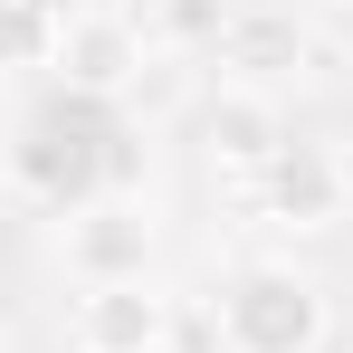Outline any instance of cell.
I'll use <instances>...</instances> for the list:
<instances>
[{
	"mask_svg": "<svg viewBox=\"0 0 353 353\" xmlns=\"http://www.w3.org/2000/svg\"><path fill=\"white\" fill-rule=\"evenodd\" d=\"M287 10H353V0H287Z\"/></svg>",
	"mask_w": 353,
	"mask_h": 353,
	"instance_id": "13",
	"label": "cell"
},
{
	"mask_svg": "<svg viewBox=\"0 0 353 353\" xmlns=\"http://www.w3.org/2000/svg\"><path fill=\"white\" fill-rule=\"evenodd\" d=\"M67 353H77V344H67Z\"/></svg>",
	"mask_w": 353,
	"mask_h": 353,
	"instance_id": "14",
	"label": "cell"
},
{
	"mask_svg": "<svg viewBox=\"0 0 353 353\" xmlns=\"http://www.w3.org/2000/svg\"><path fill=\"white\" fill-rule=\"evenodd\" d=\"M248 201H258L268 230H296V239L334 230V220L353 210V201H344V172H334V143H296V134H287V153L248 181Z\"/></svg>",
	"mask_w": 353,
	"mask_h": 353,
	"instance_id": "7",
	"label": "cell"
},
{
	"mask_svg": "<svg viewBox=\"0 0 353 353\" xmlns=\"http://www.w3.org/2000/svg\"><path fill=\"white\" fill-rule=\"evenodd\" d=\"M210 58L239 86H277V77H296V67L315 58V29H305V10H287V0H230V29H220Z\"/></svg>",
	"mask_w": 353,
	"mask_h": 353,
	"instance_id": "8",
	"label": "cell"
},
{
	"mask_svg": "<svg viewBox=\"0 0 353 353\" xmlns=\"http://www.w3.org/2000/svg\"><path fill=\"white\" fill-rule=\"evenodd\" d=\"M201 153H210V172L258 181L277 153H287V105H277V86H239V77H220V86L201 96Z\"/></svg>",
	"mask_w": 353,
	"mask_h": 353,
	"instance_id": "6",
	"label": "cell"
},
{
	"mask_svg": "<svg viewBox=\"0 0 353 353\" xmlns=\"http://www.w3.org/2000/svg\"><path fill=\"white\" fill-rule=\"evenodd\" d=\"M58 67V19L29 0H0V77H48Z\"/></svg>",
	"mask_w": 353,
	"mask_h": 353,
	"instance_id": "9",
	"label": "cell"
},
{
	"mask_svg": "<svg viewBox=\"0 0 353 353\" xmlns=\"http://www.w3.org/2000/svg\"><path fill=\"white\" fill-rule=\"evenodd\" d=\"M143 67H153V29L115 10V0H96V10H77L58 29V96H96V105H124L134 86H143Z\"/></svg>",
	"mask_w": 353,
	"mask_h": 353,
	"instance_id": "3",
	"label": "cell"
},
{
	"mask_svg": "<svg viewBox=\"0 0 353 353\" xmlns=\"http://www.w3.org/2000/svg\"><path fill=\"white\" fill-rule=\"evenodd\" d=\"M334 296L315 287L296 258H248L220 287V353H325Z\"/></svg>",
	"mask_w": 353,
	"mask_h": 353,
	"instance_id": "1",
	"label": "cell"
},
{
	"mask_svg": "<svg viewBox=\"0 0 353 353\" xmlns=\"http://www.w3.org/2000/svg\"><path fill=\"white\" fill-rule=\"evenodd\" d=\"M153 248H163V230H153L143 201L96 191V201L58 210V258H67L77 287H134V277H153Z\"/></svg>",
	"mask_w": 353,
	"mask_h": 353,
	"instance_id": "4",
	"label": "cell"
},
{
	"mask_svg": "<svg viewBox=\"0 0 353 353\" xmlns=\"http://www.w3.org/2000/svg\"><path fill=\"white\" fill-rule=\"evenodd\" d=\"M29 10H48V19L67 29V19H77V10H96V0H29Z\"/></svg>",
	"mask_w": 353,
	"mask_h": 353,
	"instance_id": "11",
	"label": "cell"
},
{
	"mask_svg": "<svg viewBox=\"0 0 353 353\" xmlns=\"http://www.w3.org/2000/svg\"><path fill=\"white\" fill-rule=\"evenodd\" d=\"M334 172H344V201H353V143H334Z\"/></svg>",
	"mask_w": 353,
	"mask_h": 353,
	"instance_id": "12",
	"label": "cell"
},
{
	"mask_svg": "<svg viewBox=\"0 0 353 353\" xmlns=\"http://www.w3.org/2000/svg\"><path fill=\"white\" fill-rule=\"evenodd\" d=\"M172 287L134 277V287H77L67 305V344L77 353H172Z\"/></svg>",
	"mask_w": 353,
	"mask_h": 353,
	"instance_id": "5",
	"label": "cell"
},
{
	"mask_svg": "<svg viewBox=\"0 0 353 353\" xmlns=\"http://www.w3.org/2000/svg\"><path fill=\"white\" fill-rule=\"evenodd\" d=\"M153 19H163V39H172V48H220L230 0H153Z\"/></svg>",
	"mask_w": 353,
	"mask_h": 353,
	"instance_id": "10",
	"label": "cell"
},
{
	"mask_svg": "<svg viewBox=\"0 0 353 353\" xmlns=\"http://www.w3.org/2000/svg\"><path fill=\"white\" fill-rule=\"evenodd\" d=\"M115 105H96V96H58V105H39V115L19 124V143H10V181L29 191V201H48V210H77V201H96L105 191V153H115Z\"/></svg>",
	"mask_w": 353,
	"mask_h": 353,
	"instance_id": "2",
	"label": "cell"
}]
</instances>
